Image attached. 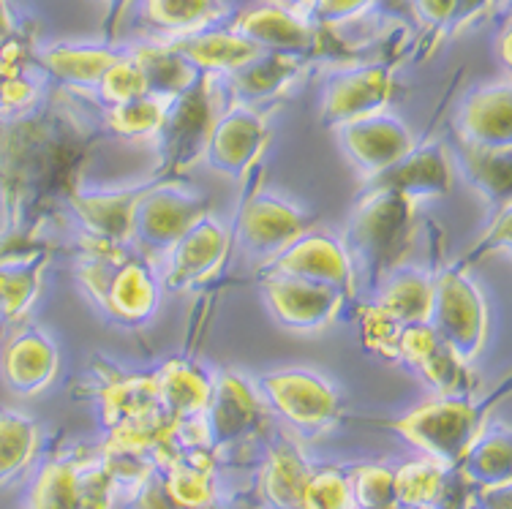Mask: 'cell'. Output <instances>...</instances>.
Returning a JSON list of instances; mask_svg holds the SVG:
<instances>
[{"label": "cell", "mask_w": 512, "mask_h": 509, "mask_svg": "<svg viewBox=\"0 0 512 509\" xmlns=\"http://www.w3.org/2000/svg\"><path fill=\"white\" fill-rule=\"evenodd\" d=\"M414 205L417 202L395 191H365L346 226L344 248L355 270H365L371 281H382L401 265L414 240Z\"/></svg>", "instance_id": "6da1fadb"}, {"label": "cell", "mask_w": 512, "mask_h": 509, "mask_svg": "<svg viewBox=\"0 0 512 509\" xmlns=\"http://www.w3.org/2000/svg\"><path fill=\"white\" fill-rule=\"evenodd\" d=\"M393 428L423 450L425 458L442 463L444 469H458L477 433L483 431V414L466 395H439L393 422Z\"/></svg>", "instance_id": "7a4b0ae2"}, {"label": "cell", "mask_w": 512, "mask_h": 509, "mask_svg": "<svg viewBox=\"0 0 512 509\" xmlns=\"http://www.w3.org/2000/svg\"><path fill=\"white\" fill-rule=\"evenodd\" d=\"M434 278L428 324L463 363L472 365L488 343L491 314L480 286L458 267H447Z\"/></svg>", "instance_id": "3957f363"}, {"label": "cell", "mask_w": 512, "mask_h": 509, "mask_svg": "<svg viewBox=\"0 0 512 509\" xmlns=\"http://www.w3.org/2000/svg\"><path fill=\"white\" fill-rule=\"evenodd\" d=\"M216 118L218 109L213 77L199 74L191 88L169 101L164 123L153 137L158 150V167L164 175H178L205 156L207 137H210V128Z\"/></svg>", "instance_id": "277c9868"}, {"label": "cell", "mask_w": 512, "mask_h": 509, "mask_svg": "<svg viewBox=\"0 0 512 509\" xmlns=\"http://www.w3.org/2000/svg\"><path fill=\"white\" fill-rule=\"evenodd\" d=\"M210 213V202L197 191L172 183H148L134 205L131 243L150 256L167 254L199 218Z\"/></svg>", "instance_id": "5b68a950"}, {"label": "cell", "mask_w": 512, "mask_h": 509, "mask_svg": "<svg viewBox=\"0 0 512 509\" xmlns=\"http://www.w3.org/2000/svg\"><path fill=\"white\" fill-rule=\"evenodd\" d=\"M259 390L270 409L303 436L330 431L341 414L338 392L322 373L308 368H286L259 379Z\"/></svg>", "instance_id": "8992f818"}, {"label": "cell", "mask_w": 512, "mask_h": 509, "mask_svg": "<svg viewBox=\"0 0 512 509\" xmlns=\"http://www.w3.org/2000/svg\"><path fill=\"white\" fill-rule=\"evenodd\" d=\"M267 273L295 275L311 284L330 286L349 300L357 292V270L346 254L341 240H335L327 232H311L300 235L295 243H289L270 259Z\"/></svg>", "instance_id": "52a82bcc"}, {"label": "cell", "mask_w": 512, "mask_h": 509, "mask_svg": "<svg viewBox=\"0 0 512 509\" xmlns=\"http://www.w3.org/2000/svg\"><path fill=\"white\" fill-rule=\"evenodd\" d=\"M267 118L248 104L218 112L205 145L207 167L229 180H240L251 172L267 145Z\"/></svg>", "instance_id": "ba28073f"}, {"label": "cell", "mask_w": 512, "mask_h": 509, "mask_svg": "<svg viewBox=\"0 0 512 509\" xmlns=\"http://www.w3.org/2000/svg\"><path fill=\"white\" fill-rule=\"evenodd\" d=\"M311 224H314V218L292 202H286L276 194H267V191H256L246 199L235 229L243 251L270 262L273 256L284 251L286 245L295 243L300 235H306Z\"/></svg>", "instance_id": "9c48e42d"}, {"label": "cell", "mask_w": 512, "mask_h": 509, "mask_svg": "<svg viewBox=\"0 0 512 509\" xmlns=\"http://www.w3.org/2000/svg\"><path fill=\"white\" fill-rule=\"evenodd\" d=\"M262 406L254 384L235 371L213 376V392L202 412L207 450L221 452L235 447L259 428Z\"/></svg>", "instance_id": "30bf717a"}, {"label": "cell", "mask_w": 512, "mask_h": 509, "mask_svg": "<svg viewBox=\"0 0 512 509\" xmlns=\"http://www.w3.org/2000/svg\"><path fill=\"white\" fill-rule=\"evenodd\" d=\"M262 294L276 322L300 333L325 330L327 324L335 322V316L341 314L346 300L344 294L330 286L278 273H267L262 281Z\"/></svg>", "instance_id": "8fae6325"}, {"label": "cell", "mask_w": 512, "mask_h": 509, "mask_svg": "<svg viewBox=\"0 0 512 509\" xmlns=\"http://www.w3.org/2000/svg\"><path fill=\"white\" fill-rule=\"evenodd\" d=\"M338 142L365 180L382 175L414 147L412 131L390 112H376L338 128Z\"/></svg>", "instance_id": "7c38bea8"}, {"label": "cell", "mask_w": 512, "mask_h": 509, "mask_svg": "<svg viewBox=\"0 0 512 509\" xmlns=\"http://www.w3.org/2000/svg\"><path fill=\"white\" fill-rule=\"evenodd\" d=\"M393 88V71L382 63L341 71L327 82L322 96V123L327 128H341L352 120L384 112Z\"/></svg>", "instance_id": "4fadbf2b"}, {"label": "cell", "mask_w": 512, "mask_h": 509, "mask_svg": "<svg viewBox=\"0 0 512 509\" xmlns=\"http://www.w3.org/2000/svg\"><path fill=\"white\" fill-rule=\"evenodd\" d=\"M227 251V226L207 213L167 251V267H164V275H161V289L183 292V289L202 284L205 278H210L221 267V262L227 259Z\"/></svg>", "instance_id": "5bb4252c"}, {"label": "cell", "mask_w": 512, "mask_h": 509, "mask_svg": "<svg viewBox=\"0 0 512 509\" xmlns=\"http://www.w3.org/2000/svg\"><path fill=\"white\" fill-rule=\"evenodd\" d=\"M148 186L112 188V191H74L69 194L71 213L90 240V251H112L131 243L134 205Z\"/></svg>", "instance_id": "9a60e30c"}, {"label": "cell", "mask_w": 512, "mask_h": 509, "mask_svg": "<svg viewBox=\"0 0 512 509\" xmlns=\"http://www.w3.org/2000/svg\"><path fill=\"white\" fill-rule=\"evenodd\" d=\"M60 371V352L50 335L39 327H22L11 335L0 352V376L11 392L22 398L39 395L55 382Z\"/></svg>", "instance_id": "2e32d148"}, {"label": "cell", "mask_w": 512, "mask_h": 509, "mask_svg": "<svg viewBox=\"0 0 512 509\" xmlns=\"http://www.w3.org/2000/svg\"><path fill=\"white\" fill-rule=\"evenodd\" d=\"M458 137L466 145L512 150V85L510 79L472 90L458 112Z\"/></svg>", "instance_id": "e0dca14e"}, {"label": "cell", "mask_w": 512, "mask_h": 509, "mask_svg": "<svg viewBox=\"0 0 512 509\" xmlns=\"http://www.w3.org/2000/svg\"><path fill=\"white\" fill-rule=\"evenodd\" d=\"M450 156L439 142L412 147L401 161L368 180V188H384L412 202L436 199L450 191Z\"/></svg>", "instance_id": "ac0fdd59"}, {"label": "cell", "mask_w": 512, "mask_h": 509, "mask_svg": "<svg viewBox=\"0 0 512 509\" xmlns=\"http://www.w3.org/2000/svg\"><path fill=\"white\" fill-rule=\"evenodd\" d=\"M161 300V278L142 259H123L109 278L101 308L120 324H145L156 314Z\"/></svg>", "instance_id": "d6986e66"}, {"label": "cell", "mask_w": 512, "mask_h": 509, "mask_svg": "<svg viewBox=\"0 0 512 509\" xmlns=\"http://www.w3.org/2000/svg\"><path fill=\"white\" fill-rule=\"evenodd\" d=\"M169 47L178 52L180 58L188 60L199 74H232L243 69L246 63L262 55V49L243 39L235 30H194L186 36H175Z\"/></svg>", "instance_id": "ffe728a7"}, {"label": "cell", "mask_w": 512, "mask_h": 509, "mask_svg": "<svg viewBox=\"0 0 512 509\" xmlns=\"http://www.w3.org/2000/svg\"><path fill=\"white\" fill-rule=\"evenodd\" d=\"M235 33L251 44L270 52H284V55H297L306 52L314 41V30L303 17H297V11H289L278 3H265L246 9L232 25Z\"/></svg>", "instance_id": "44dd1931"}, {"label": "cell", "mask_w": 512, "mask_h": 509, "mask_svg": "<svg viewBox=\"0 0 512 509\" xmlns=\"http://www.w3.org/2000/svg\"><path fill=\"white\" fill-rule=\"evenodd\" d=\"M213 452L178 450L156 458V469L164 477L169 496L180 509H199L216 501V477H213Z\"/></svg>", "instance_id": "7402d4cb"}, {"label": "cell", "mask_w": 512, "mask_h": 509, "mask_svg": "<svg viewBox=\"0 0 512 509\" xmlns=\"http://www.w3.org/2000/svg\"><path fill=\"white\" fill-rule=\"evenodd\" d=\"M153 376H156L158 403L169 414V420L178 422L202 417L213 392V376L202 365L191 360H169Z\"/></svg>", "instance_id": "603a6c76"}, {"label": "cell", "mask_w": 512, "mask_h": 509, "mask_svg": "<svg viewBox=\"0 0 512 509\" xmlns=\"http://www.w3.org/2000/svg\"><path fill=\"white\" fill-rule=\"evenodd\" d=\"M314 474L303 450L292 441H276L267 450V461L262 466L259 490L270 509H300L303 490L308 477Z\"/></svg>", "instance_id": "cb8c5ba5"}, {"label": "cell", "mask_w": 512, "mask_h": 509, "mask_svg": "<svg viewBox=\"0 0 512 509\" xmlns=\"http://www.w3.org/2000/svg\"><path fill=\"white\" fill-rule=\"evenodd\" d=\"M300 74V63L295 55H284V52H270V55H259L243 69L227 74L229 90L235 96V104H248L254 107L259 101L281 96Z\"/></svg>", "instance_id": "d4e9b609"}, {"label": "cell", "mask_w": 512, "mask_h": 509, "mask_svg": "<svg viewBox=\"0 0 512 509\" xmlns=\"http://www.w3.org/2000/svg\"><path fill=\"white\" fill-rule=\"evenodd\" d=\"M101 422L107 431H115L126 422H134L145 414L161 409L156 390V376H123L115 373L99 387Z\"/></svg>", "instance_id": "484cf974"}, {"label": "cell", "mask_w": 512, "mask_h": 509, "mask_svg": "<svg viewBox=\"0 0 512 509\" xmlns=\"http://www.w3.org/2000/svg\"><path fill=\"white\" fill-rule=\"evenodd\" d=\"M431 292H434L431 275L414 270V267H395L393 273L382 278L374 305L398 324L428 322Z\"/></svg>", "instance_id": "4316f807"}, {"label": "cell", "mask_w": 512, "mask_h": 509, "mask_svg": "<svg viewBox=\"0 0 512 509\" xmlns=\"http://www.w3.org/2000/svg\"><path fill=\"white\" fill-rule=\"evenodd\" d=\"M120 58V52L109 47H74V44H55L39 55L41 69L63 85L74 88H96L107 69Z\"/></svg>", "instance_id": "83f0119b"}, {"label": "cell", "mask_w": 512, "mask_h": 509, "mask_svg": "<svg viewBox=\"0 0 512 509\" xmlns=\"http://www.w3.org/2000/svg\"><path fill=\"white\" fill-rule=\"evenodd\" d=\"M463 477L474 488L502 485L512 480V436L504 425L477 433L469 452L458 466Z\"/></svg>", "instance_id": "f1b7e54d"}, {"label": "cell", "mask_w": 512, "mask_h": 509, "mask_svg": "<svg viewBox=\"0 0 512 509\" xmlns=\"http://www.w3.org/2000/svg\"><path fill=\"white\" fill-rule=\"evenodd\" d=\"M510 153L512 150H488V147H474L466 142L458 145V167L463 169V175L472 183L474 191L485 196L491 205H510Z\"/></svg>", "instance_id": "f546056e"}, {"label": "cell", "mask_w": 512, "mask_h": 509, "mask_svg": "<svg viewBox=\"0 0 512 509\" xmlns=\"http://www.w3.org/2000/svg\"><path fill=\"white\" fill-rule=\"evenodd\" d=\"M128 55L137 60V66L142 69V77H145L150 96L164 98V101L178 98L183 90L191 88L199 79V71L188 60L180 58L169 44L137 47Z\"/></svg>", "instance_id": "4dcf8cb0"}, {"label": "cell", "mask_w": 512, "mask_h": 509, "mask_svg": "<svg viewBox=\"0 0 512 509\" xmlns=\"http://www.w3.org/2000/svg\"><path fill=\"white\" fill-rule=\"evenodd\" d=\"M41 431L36 420L14 409H0V488L17 480L39 452Z\"/></svg>", "instance_id": "1f68e13d"}, {"label": "cell", "mask_w": 512, "mask_h": 509, "mask_svg": "<svg viewBox=\"0 0 512 509\" xmlns=\"http://www.w3.org/2000/svg\"><path fill=\"white\" fill-rule=\"evenodd\" d=\"M218 11H221L218 0H145L142 20L158 33L186 36L216 20Z\"/></svg>", "instance_id": "d6a6232c"}, {"label": "cell", "mask_w": 512, "mask_h": 509, "mask_svg": "<svg viewBox=\"0 0 512 509\" xmlns=\"http://www.w3.org/2000/svg\"><path fill=\"white\" fill-rule=\"evenodd\" d=\"M167 104L164 98L158 96H145L131 98L126 104H115L107 109V128L118 139L126 142H142V139H153L158 134V128L164 123L167 115Z\"/></svg>", "instance_id": "836d02e7"}, {"label": "cell", "mask_w": 512, "mask_h": 509, "mask_svg": "<svg viewBox=\"0 0 512 509\" xmlns=\"http://www.w3.org/2000/svg\"><path fill=\"white\" fill-rule=\"evenodd\" d=\"M77 461L52 458L39 469L30 488L28 509H77Z\"/></svg>", "instance_id": "e575fe53"}, {"label": "cell", "mask_w": 512, "mask_h": 509, "mask_svg": "<svg viewBox=\"0 0 512 509\" xmlns=\"http://www.w3.org/2000/svg\"><path fill=\"white\" fill-rule=\"evenodd\" d=\"M447 471L442 463L431 461V458H420V461L404 463L395 471V501L401 509L412 507H431L439 496L444 485Z\"/></svg>", "instance_id": "d590c367"}, {"label": "cell", "mask_w": 512, "mask_h": 509, "mask_svg": "<svg viewBox=\"0 0 512 509\" xmlns=\"http://www.w3.org/2000/svg\"><path fill=\"white\" fill-rule=\"evenodd\" d=\"M412 368L434 387L436 395H466L463 387H466L469 371H466V363L447 343H436L434 349L425 352Z\"/></svg>", "instance_id": "8d00e7d4"}, {"label": "cell", "mask_w": 512, "mask_h": 509, "mask_svg": "<svg viewBox=\"0 0 512 509\" xmlns=\"http://www.w3.org/2000/svg\"><path fill=\"white\" fill-rule=\"evenodd\" d=\"M99 463L107 469V474L115 482L118 493H134V490L145 482L150 471L156 469V461L150 452L131 450V447H123L118 441H104L101 447Z\"/></svg>", "instance_id": "74e56055"}, {"label": "cell", "mask_w": 512, "mask_h": 509, "mask_svg": "<svg viewBox=\"0 0 512 509\" xmlns=\"http://www.w3.org/2000/svg\"><path fill=\"white\" fill-rule=\"evenodd\" d=\"M349 493L355 509L393 507L395 501V471L379 463H368L349 474Z\"/></svg>", "instance_id": "f35d334b"}, {"label": "cell", "mask_w": 512, "mask_h": 509, "mask_svg": "<svg viewBox=\"0 0 512 509\" xmlns=\"http://www.w3.org/2000/svg\"><path fill=\"white\" fill-rule=\"evenodd\" d=\"M96 90H99L101 101L107 107H115V104H126L131 98L145 96L148 85H145V77H142V69L137 66V60L131 58V55H120L109 66L107 74L101 77Z\"/></svg>", "instance_id": "ab89813d"}, {"label": "cell", "mask_w": 512, "mask_h": 509, "mask_svg": "<svg viewBox=\"0 0 512 509\" xmlns=\"http://www.w3.org/2000/svg\"><path fill=\"white\" fill-rule=\"evenodd\" d=\"M300 509H355L349 493V477L338 469L314 471L303 490Z\"/></svg>", "instance_id": "60d3db41"}, {"label": "cell", "mask_w": 512, "mask_h": 509, "mask_svg": "<svg viewBox=\"0 0 512 509\" xmlns=\"http://www.w3.org/2000/svg\"><path fill=\"white\" fill-rule=\"evenodd\" d=\"M77 509H115L118 488L99 461L77 466Z\"/></svg>", "instance_id": "b9f144b4"}, {"label": "cell", "mask_w": 512, "mask_h": 509, "mask_svg": "<svg viewBox=\"0 0 512 509\" xmlns=\"http://www.w3.org/2000/svg\"><path fill=\"white\" fill-rule=\"evenodd\" d=\"M401 327H404V324H398L395 319H390V316L384 314L382 308L371 305V308L365 311L363 319V338L374 352L395 360V343H398Z\"/></svg>", "instance_id": "7bdbcfd3"}, {"label": "cell", "mask_w": 512, "mask_h": 509, "mask_svg": "<svg viewBox=\"0 0 512 509\" xmlns=\"http://www.w3.org/2000/svg\"><path fill=\"white\" fill-rule=\"evenodd\" d=\"M374 3L376 0H308V6H311L308 11H311V20L335 25V22L355 20Z\"/></svg>", "instance_id": "ee69618b"}, {"label": "cell", "mask_w": 512, "mask_h": 509, "mask_svg": "<svg viewBox=\"0 0 512 509\" xmlns=\"http://www.w3.org/2000/svg\"><path fill=\"white\" fill-rule=\"evenodd\" d=\"M128 496H131V509H180L172 501V496H169L164 477H161L158 469L150 471L145 482L134 493H128Z\"/></svg>", "instance_id": "f6af8a7d"}, {"label": "cell", "mask_w": 512, "mask_h": 509, "mask_svg": "<svg viewBox=\"0 0 512 509\" xmlns=\"http://www.w3.org/2000/svg\"><path fill=\"white\" fill-rule=\"evenodd\" d=\"M414 9L428 25H447L461 9V0H414Z\"/></svg>", "instance_id": "bcb514c9"}, {"label": "cell", "mask_w": 512, "mask_h": 509, "mask_svg": "<svg viewBox=\"0 0 512 509\" xmlns=\"http://www.w3.org/2000/svg\"><path fill=\"white\" fill-rule=\"evenodd\" d=\"M469 509H512L510 504V482L502 485H485V488H474Z\"/></svg>", "instance_id": "7dc6e473"}, {"label": "cell", "mask_w": 512, "mask_h": 509, "mask_svg": "<svg viewBox=\"0 0 512 509\" xmlns=\"http://www.w3.org/2000/svg\"><path fill=\"white\" fill-rule=\"evenodd\" d=\"M17 36V22L11 14L9 0H0V44H6Z\"/></svg>", "instance_id": "c3c4849f"}, {"label": "cell", "mask_w": 512, "mask_h": 509, "mask_svg": "<svg viewBox=\"0 0 512 509\" xmlns=\"http://www.w3.org/2000/svg\"><path fill=\"white\" fill-rule=\"evenodd\" d=\"M499 55H502L504 66H510V28L499 33Z\"/></svg>", "instance_id": "681fc988"}, {"label": "cell", "mask_w": 512, "mask_h": 509, "mask_svg": "<svg viewBox=\"0 0 512 509\" xmlns=\"http://www.w3.org/2000/svg\"><path fill=\"white\" fill-rule=\"evenodd\" d=\"M104 3L109 6V17H112V22H115L120 17V11L126 9L131 0H104Z\"/></svg>", "instance_id": "f907efd6"}, {"label": "cell", "mask_w": 512, "mask_h": 509, "mask_svg": "<svg viewBox=\"0 0 512 509\" xmlns=\"http://www.w3.org/2000/svg\"><path fill=\"white\" fill-rule=\"evenodd\" d=\"M6 77H9V74L0 71V115H3V85H6Z\"/></svg>", "instance_id": "816d5d0a"}, {"label": "cell", "mask_w": 512, "mask_h": 509, "mask_svg": "<svg viewBox=\"0 0 512 509\" xmlns=\"http://www.w3.org/2000/svg\"><path fill=\"white\" fill-rule=\"evenodd\" d=\"M199 509H224L221 504H216V501H210V504H205V507H199Z\"/></svg>", "instance_id": "f5cc1de1"}, {"label": "cell", "mask_w": 512, "mask_h": 509, "mask_svg": "<svg viewBox=\"0 0 512 509\" xmlns=\"http://www.w3.org/2000/svg\"><path fill=\"white\" fill-rule=\"evenodd\" d=\"M284 3H292V6H300V3H308V0H284Z\"/></svg>", "instance_id": "db71d44e"}, {"label": "cell", "mask_w": 512, "mask_h": 509, "mask_svg": "<svg viewBox=\"0 0 512 509\" xmlns=\"http://www.w3.org/2000/svg\"><path fill=\"white\" fill-rule=\"evenodd\" d=\"M379 509H401L398 504H393V507H379Z\"/></svg>", "instance_id": "11a10c76"}, {"label": "cell", "mask_w": 512, "mask_h": 509, "mask_svg": "<svg viewBox=\"0 0 512 509\" xmlns=\"http://www.w3.org/2000/svg\"><path fill=\"white\" fill-rule=\"evenodd\" d=\"M412 509H431V507H412Z\"/></svg>", "instance_id": "9f6ffc18"}]
</instances>
